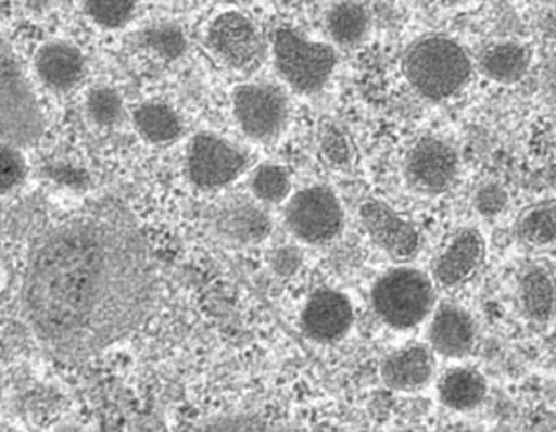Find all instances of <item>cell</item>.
<instances>
[{"mask_svg": "<svg viewBox=\"0 0 556 432\" xmlns=\"http://www.w3.org/2000/svg\"><path fill=\"white\" fill-rule=\"evenodd\" d=\"M396 432H426L424 429H415V427H407V429H400Z\"/></svg>", "mask_w": 556, "mask_h": 432, "instance_id": "cell-37", "label": "cell"}, {"mask_svg": "<svg viewBox=\"0 0 556 432\" xmlns=\"http://www.w3.org/2000/svg\"><path fill=\"white\" fill-rule=\"evenodd\" d=\"M488 243L478 228H460L432 263V279L443 289H458L483 267Z\"/></svg>", "mask_w": 556, "mask_h": 432, "instance_id": "cell-12", "label": "cell"}, {"mask_svg": "<svg viewBox=\"0 0 556 432\" xmlns=\"http://www.w3.org/2000/svg\"><path fill=\"white\" fill-rule=\"evenodd\" d=\"M219 230L241 243H257L270 233V219L254 203L233 201L230 205L223 206Z\"/></svg>", "mask_w": 556, "mask_h": 432, "instance_id": "cell-21", "label": "cell"}, {"mask_svg": "<svg viewBox=\"0 0 556 432\" xmlns=\"http://www.w3.org/2000/svg\"><path fill=\"white\" fill-rule=\"evenodd\" d=\"M522 313L534 323H547L556 314V278L545 267L523 268L518 279Z\"/></svg>", "mask_w": 556, "mask_h": 432, "instance_id": "cell-19", "label": "cell"}, {"mask_svg": "<svg viewBox=\"0 0 556 432\" xmlns=\"http://www.w3.org/2000/svg\"><path fill=\"white\" fill-rule=\"evenodd\" d=\"M86 114L97 126L119 125L125 117V101L110 86H96L86 96Z\"/></svg>", "mask_w": 556, "mask_h": 432, "instance_id": "cell-25", "label": "cell"}, {"mask_svg": "<svg viewBox=\"0 0 556 432\" xmlns=\"http://www.w3.org/2000/svg\"><path fill=\"white\" fill-rule=\"evenodd\" d=\"M252 194L263 203H281L289 198L290 176L283 166L267 165L257 166L252 179H250Z\"/></svg>", "mask_w": 556, "mask_h": 432, "instance_id": "cell-26", "label": "cell"}, {"mask_svg": "<svg viewBox=\"0 0 556 432\" xmlns=\"http://www.w3.org/2000/svg\"><path fill=\"white\" fill-rule=\"evenodd\" d=\"M45 134V117L17 58L2 40V142L34 147Z\"/></svg>", "mask_w": 556, "mask_h": 432, "instance_id": "cell-5", "label": "cell"}, {"mask_svg": "<svg viewBox=\"0 0 556 432\" xmlns=\"http://www.w3.org/2000/svg\"><path fill=\"white\" fill-rule=\"evenodd\" d=\"M206 46L223 64L239 74H254L267 59L262 31L239 12L222 13L208 24Z\"/></svg>", "mask_w": 556, "mask_h": 432, "instance_id": "cell-7", "label": "cell"}, {"mask_svg": "<svg viewBox=\"0 0 556 432\" xmlns=\"http://www.w3.org/2000/svg\"><path fill=\"white\" fill-rule=\"evenodd\" d=\"M403 74L420 98L442 103L466 90L472 61L458 40L447 35H426L407 48Z\"/></svg>", "mask_w": 556, "mask_h": 432, "instance_id": "cell-2", "label": "cell"}, {"mask_svg": "<svg viewBox=\"0 0 556 432\" xmlns=\"http://www.w3.org/2000/svg\"><path fill=\"white\" fill-rule=\"evenodd\" d=\"M278 4L285 8H300L307 2V0H276Z\"/></svg>", "mask_w": 556, "mask_h": 432, "instance_id": "cell-34", "label": "cell"}, {"mask_svg": "<svg viewBox=\"0 0 556 432\" xmlns=\"http://www.w3.org/2000/svg\"><path fill=\"white\" fill-rule=\"evenodd\" d=\"M443 432H477V431H472L471 427H467V425H453V427H447V429H445V431Z\"/></svg>", "mask_w": 556, "mask_h": 432, "instance_id": "cell-35", "label": "cell"}, {"mask_svg": "<svg viewBox=\"0 0 556 432\" xmlns=\"http://www.w3.org/2000/svg\"><path fill=\"white\" fill-rule=\"evenodd\" d=\"M324 150L332 161H345L346 160V142L343 141V137L338 131H329L324 139Z\"/></svg>", "mask_w": 556, "mask_h": 432, "instance_id": "cell-31", "label": "cell"}, {"mask_svg": "<svg viewBox=\"0 0 556 432\" xmlns=\"http://www.w3.org/2000/svg\"><path fill=\"white\" fill-rule=\"evenodd\" d=\"M160 272L136 217L97 201L46 230L23 278L24 318L39 342L72 361L96 358L154 313Z\"/></svg>", "mask_w": 556, "mask_h": 432, "instance_id": "cell-1", "label": "cell"}, {"mask_svg": "<svg viewBox=\"0 0 556 432\" xmlns=\"http://www.w3.org/2000/svg\"><path fill=\"white\" fill-rule=\"evenodd\" d=\"M53 432H83L80 431L79 427L75 425H61L55 429Z\"/></svg>", "mask_w": 556, "mask_h": 432, "instance_id": "cell-36", "label": "cell"}, {"mask_svg": "<svg viewBox=\"0 0 556 432\" xmlns=\"http://www.w3.org/2000/svg\"><path fill=\"white\" fill-rule=\"evenodd\" d=\"M434 7L443 8V10H460V8L475 7L480 4L482 0H429Z\"/></svg>", "mask_w": 556, "mask_h": 432, "instance_id": "cell-33", "label": "cell"}, {"mask_svg": "<svg viewBox=\"0 0 556 432\" xmlns=\"http://www.w3.org/2000/svg\"><path fill=\"white\" fill-rule=\"evenodd\" d=\"M142 45L163 61H177L187 52L188 42L177 24L161 23L142 31Z\"/></svg>", "mask_w": 556, "mask_h": 432, "instance_id": "cell-24", "label": "cell"}, {"mask_svg": "<svg viewBox=\"0 0 556 432\" xmlns=\"http://www.w3.org/2000/svg\"><path fill=\"white\" fill-rule=\"evenodd\" d=\"M472 203L480 216L491 219V217H498L507 208L509 194L500 182H483L482 187L477 188Z\"/></svg>", "mask_w": 556, "mask_h": 432, "instance_id": "cell-30", "label": "cell"}, {"mask_svg": "<svg viewBox=\"0 0 556 432\" xmlns=\"http://www.w3.org/2000/svg\"><path fill=\"white\" fill-rule=\"evenodd\" d=\"M460 176V155L442 137H421L405 155V177L416 192L445 194Z\"/></svg>", "mask_w": 556, "mask_h": 432, "instance_id": "cell-10", "label": "cell"}, {"mask_svg": "<svg viewBox=\"0 0 556 432\" xmlns=\"http://www.w3.org/2000/svg\"><path fill=\"white\" fill-rule=\"evenodd\" d=\"M325 26L334 45L351 48L369 35L370 13L358 0H340L327 12Z\"/></svg>", "mask_w": 556, "mask_h": 432, "instance_id": "cell-22", "label": "cell"}, {"mask_svg": "<svg viewBox=\"0 0 556 432\" xmlns=\"http://www.w3.org/2000/svg\"><path fill=\"white\" fill-rule=\"evenodd\" d=\"M195 432H283L270 421L262 420L257 416L236 415L225 416L208 421L199 427Z\"/></svg>", "mask_w": 556, "mask_h": 432, "instance_id": "cell-29", "label": "cell"}, {"mask_svg": "<svg viewBox=\"0 0 556 432\" xmlns=\"http://www.w3.org/2000/svg\"><path fill=\"white\" fill-rule=\"evenodd\" d=\"M427 340L434 354L443 358H466L477 347V321L466 308L443 303L431 314Z\"/></svg>", "mask_w": 556, "mask_h": 432, "instance_id": "cell-14", "label": "cell"}, {"mask_svg": "<svg viewBox=\"0 0 556 432\" xmlns=\"http://www.w3.org/2000/svg\"><path fill=\"white\" fill-rule=\"evenodd\" d=\"M285 219L295 238L311 245H321L340 236L345 212L329 187L314 185L290 198Z\"/></svg>", "mask_w": 556, "mask_h": 432, "instance_id": "cell-8", "label": "cell"}, {"mask_svg": "<svg viewBox=\"0 0 556 432\" xmlns=\"http://www.w3.org/2000/svg\"><path fill=\"white\" fill-rule=\"evenodd\" d=\"M34 64L40 82L53 91H70L85 77V55L77 46L64 40L40 46Z\"/></svg>", "mask_w": 556, "mask_h": 432, "instance_id": "cell-16", "label": "cell"}, {"mask_svg": "<svg viewBox=\"0 0 556 432\" xmlns=\"http://www.w3.org/2000/svg\"><path fill=\"white\" fill-rule=\"evenodd\" d=\"M249 166L243 150L227 139L201 131L192 137L187 149V174L203 190H219L236 181Z\"/></svg>", "mask_w": 556, "mask_h": 432, "instance_id": "cell-9", "label": "cell"}, {"mask_svg": "<svg viewBox=\"0 0 556 432\" xmlns=\"http://www.w3.org/2000/svg\"><path fill=\"white\" fill-rule=\"evenodd\" d=\"M134 126L137 134L150 144H170L182 136L181 117L170 104L163 101H147L134 110Z\"/></svg>", "mask_w": 556, "mask_h": 432, "instance_id": "cell-20", "label": "cell"}, {"mask_svg": "<svg viewBox=\"0 0 556 432\" xmlns=\"http://www.w3.org/2000/svg\"><path fill=\"white\" fill-rule=\"evenodd\" d=\"M438 398L454 412H469L488 398V380L480 370L467 365L451 367L438 380Z\"/></svg>", "mask_w": 556, "mask_h": 432, "instance_id": "cell-17", "label": "cell"}, {"mask_svg": "<svg viewBox=\"0 0 556 432\" xmlns=\"http://www.w3.org/2000/svg\"><path fill=\"white\" fill-rule=\"evenodd\" d=\"M232 110L239 128L254 141H274L289 125V98L283 88L270 82L236 86Z\"/></svg>", "mask_w": 556, "mask_h": 432, "instance_id": "cell-6", "label": "cell"}, {"mask_svg": "<svg viewBox=\"0 0 556 432\" xmlns=\"http://www.w3.org/2000/svg\"><path fill=\"white\" fill-rule=\"evenodd\" d=\"M137 0H85V12L99 28L117 29L130 23Z\"/></svg>", "mask_w": 556, "mask_h": 432, "instance_id": "cell-27", "label": "cell"}, {"mask_svg": "<svg viewBox=\"0 0 556 432\" xmlns=\"http://www.w3.org/2000/svg\"><path fill=\"white\" fill-rule=\"evenodd\" d=\"M273 58L279 77L300 96L324 90L338 66V53L332 46L307 39L290 26L274 29Z\"/></svg>", "mask_w": 556, "mask_h": 432, "instance_id": "cell-4", "label": "cell"}, {"mask_svg": "<svg viewBox=\"0 0 556 432\" xmlns=\"http://www.w3.org/2000/svg\"><path fill=\"white\" fill-rule=\"evenodd\" d=\"M359 219L375 245L380 246L392 259L409 262L420 252L418 228L383 201H365L359 208Z\"/></svg>", "mask_w": 556, "mask_h": 432, "instance_id": "cell-11", "label": "cell"}, {"mask_svg": "<svg viewBox=\"0 0 556 432\" xmlns=\"http://www.w3.org/2000/svg\"><path fill=\"white\" fill-rule=\"evenodd\" d=\"M437 370L434 351L413 343L389 354L381 364V380L397 393H415L431 383Z\"/></svg>", "mask_w": 556, "mask_h": 432, "instance_id": "cell-15", "label": "cell"}, {"mask_svg": "<svg viewBox=\"0 0 556 432\" xmlns=\"http://www.w3.org/2000/svg\"><path fill=\"white\" fill-rule=\"evenodd\" d=\"M352 325L354 307L351 300L332 289L314 292L301 313V327L311 340L318 343L340 342L349 334Z\"/></svg>", "mask_w": 556, "mask_h": 432, "instance_id": "cell-13", "label": "cell"}, {"mask_svg": "<svg viewBox=\"0 0 556 432\" xmlns=\"http://www.w3.org/2000/svg\"><path fill=\"white\" fill-rule=\"evenodd\" d=\"M300 265V254L292 249H283L276 254V270L279 274L294 272Z\"/></svg>", "mask_w": 556, "mask_h": 432, "instance_id": "cell-32", "label": "cell"}, {"mask_svg": "<svg viewBox=\"0 0 556 432\" xmlns=\"http://www.w3.org/2000/svg\"><path fill=\"white\" fill-rule=\"evenodd\" d=\"M370 302L376 316L387 327L394 330L415 329L437 308L434 279L418 268H391L376 281Z\"/></svg>", "mask_w": 556, "mask_h": 432, "instance_id": "cell-3", "label": "cell"}, {"mask_svg": "<svg viewBox=\"0 0 556 432\" xmlns=\"http://www.w3.org/2000/svg\"><path fill=\"white\" fill-rule=\"evenodd\" d=\"M26 176H28V165H26L21 149L2 142V152H0V187H2V194H10L15 188L21 187Z\"/></svg>", "mask_w": 556, "mask_h": 432, "instance_id": "cell-28", "label": "cell"}, {"mask_svg": "<svg viewBox=\"0 0 556 432\" xmlns=\"http://www.w3.org/2000/svg\"><path fill=\"white\" fill-rule=\"evenodd\" d=\"M8 432H18V431H8Z\"/></svg>", "mask_w": 556, "mask_h": 432, "instance_id": "cell-38", "label": "cell"}, {"mask_svg": "<svg viewBox=\"0 0 556 432\" xmlns=\"http://www.w3.org/2000/svg\"><path fill=\"white\" fill-rule=\"evenodd\" d=\"M518 241L533 249L556 245V203L544 201L529 206L515 225Z\"/></svg>", "mask_w": 556, "mask_h": 432, "instance_id": "cell-23", "label": "cell"}, {"mask_svg": "<svg viewBox=\"0 0 556 432\" xmlns=\"http://www.w3.org/2000/svg\"><path fill=\"white\" fill-rule=\"evenodd\" d=\"M478 66L489 80L498 85H515L528 75L531 52L528 46L517 40H496L483 48Z\"/></svg>", "mask_w": 556, "mask_h": 432, "instance_id": "cell-18", "label": "cell"}]
</instances>
